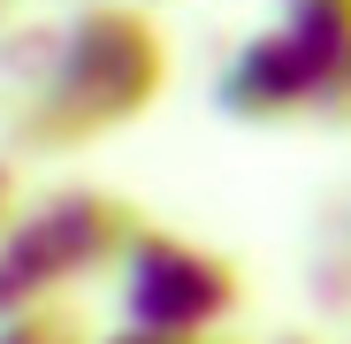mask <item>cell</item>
<instances>
[{
    "instance_id": "4",
    "label": "cell",
    "mask_w": 351,
    "mask_h": 344,
    "mask_svg": "<svg viewBox=\"0 0 351 344\" xmlns=\"http://www.w3.org/2000/svg\"><path fill=\"white\" fill-rule=\"evenodd\" d=\"M321 100H328V69L282 23L252 31L214 77V107L229 123H290V115H321Z\"/></svg>"
},
{
    "instance_id": "11",
    "label": "cell",
    "mask_w": 351,
    "mask_h": 344,
    "mask_svg": "<svg viewBox=\"0 0 351 344\" xmlns=\"http://www.w3.org/2000/svg\"><path fill=\"white\" fill-rule=\"evenodd\" d=\"M206 344H237V336H206Z\"/></svg>"
},
{
    "instance_id": "5",
    "label": "cell",
    "mask_w": 351,
    "mask_h": 344,
    "mask_svg": "<svg viewBox=\"0 0 351 344\" xmlns=\"http://www.w3.org/2000/svg\"><path fill=\"white\" fill-rule=\"evenodd\" d=\"M0 344H99V336H92V321L77 306H38V314L0 321Z\"/></svg>"
},
{
    "instance_id": "3",
    "label": "cell",
    "mask_w": 351,
    "mask_h": 344,
    "mask_svg": "<svg viewBox=\"0 0 351 344\" xmlns=\"http://www.w3.org/2000/svg\"><path fill=\"white\" fill-rule=\"evenodd\" d=\"M237 306H245V275L229 253H206L153 222L138 229V245L123 260V329L206 344L221 321H237Z\"/></svg>"
},
{
    "instance_id": "6",
    "label": "cell",
    "mask_w": 351,
    "mask_h": 344,
    "mask_svg": "<svg viewBox=\"0 0 351 344\" xmlns=\"http://www.w3.org/2000/svg\"><path fill=\"white\" fill-rule=\"evenodd\" d=\"M23 207H31V199H23V168L0 153V238L16 229V214H23Z\"/></svg>"
},
{
    "instance_id": "1",
    "label": "cell",
    "mask_w": 351,
    "mask_h": 344,
    "mask_svg": "<svg viewBox=\"0 0 351 344\" xmlns=\"http://www.w3.org/2000/svg\"><path fill=\"white\" fill-rule=\"evenodd\" d=\"M138 207L107 184H62L16 214V229L0 238V321L62 306V291L123 268L138 245Z\"/></svg>"
},
{
    "instance_id": "10",
    "label": "cell",
    "mask_w": 351,
    "mask_h": 344,
    "mask_svg": "<svg viewBox=\"0 0 351 344\" xmlns=\"http://www.w3.org/2000/svg\"><path fill=\"white\" fill-rule=\"evenodd\" d=\"M69 8H138V0H69Z\"/></svg>"
},
{
    "instance_id": "8",
    "label": "cell",
    "mask_w": 351,
    "mask_h": 344,
    "mask_svg": "<svg viewBox=\"0 0 351 344\" xmlns=\"http://www.w3.org/2000/svg\"><path fill=\"white\" fill-rule=\"evenodd\" d=\"M99 344H176V336H145V329H114V336H99Z\"/></svg>"
},
{
    "instance_id": "7",
    "label": "cell",
    "mask_w": 351,
    "mask_h": 344,
    "mask_svg": "<svg viewBox=\"0 0 351 344\" xmlns=\"http://www.w3.org/2000/svg\"><path fill=\"white\" fill-rule=\"evenodd\" d=\"M313 123H336V130H351V62H343V77H336V92L321 100V115Z\"/></svg>"
},
{
    "instance_id": "2",
    "label": "cell",
    "mask_w": 351,
    "mask_h": 344,
    "mask_svg": "<svg viewBox=\"0 0 351 344\" xmlns=\"http://www.w3.org/2000/svg\"><path fill=\"white\" fill-rule=\"evenodd\" d=\"M23 92H46L84 138L130 130L168 92V38L145 8H69L53 23L46 84H23Z\"/></svg>"
},
{
    "instance_id": "9",
    "label": "cell",
    "mask_w": 351,
    "mask_h": 344,
    "mask_svg": "<svg viewBox=\"0 0 351 344\" xmlns=\"http://www.w3.org/2000/svg\"><path fill=\"white\" fill-rule=\"evenodd\" d=\"M275 344H321V336H313V329H282Z\"/></svg>"
}]
</instances>
